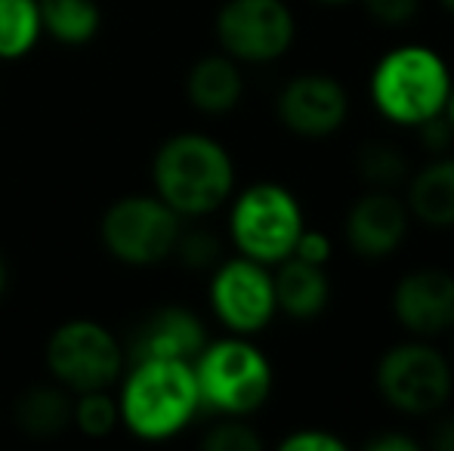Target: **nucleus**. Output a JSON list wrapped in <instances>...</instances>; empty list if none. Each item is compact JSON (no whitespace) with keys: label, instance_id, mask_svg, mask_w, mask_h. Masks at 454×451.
Returning <instances> with one entry per match:
<instances>
[{"label":"nucleus","instance_id":"nucleus-22","mask_svg":"<svg viewBox=\"0 0 454 451\" xmlns=\"http://www.w3.org/2000/svg\"><path fill=\"white\" fill-rule=\"evenodd\" d=\"M72 424L84 436H90V439H102V436H112L114 427L121 424L118 399L108 396V390L78 393V399H74Z\"/></svg>","mask_w":454,"mask_h":451},{"label":"nucleus","instance_id":"nucleus-15","mask_svg":"<svg viewBox=\"0 0 454 451\" xmlns=\"http://www.w3.org/2000/svg\"><path fill=\"white\" fill-rule=\"evenodd\" d=\"M245 78L232 56H201L185 74V97L201 114H229L241 103Z\"/></svg>","mask_w":454,"mask_h":451},{"label":"nucleus","instance_id":"nucleus-4","mask_svg":"<svg viewBox=\"0 0 454 451\" xmlns=\"http://www.w3.org/2000/svg\"><path fill=\"white\" fill-rule=\"evenodd\" d=\"M201 405L226 417H247L263 408L272 393V365L241 334L207 343L192 362Z\"/></svg>","mask_w":454,"mask_h":451},{"label":"nucleus","instance_id":"nucleus-20","mask_svg":"<svg viewBox=\"0 0 454 451\" xmlns=\"http://www.w3.org/2000/svg\"><path fill=\"white\" fill-rule=\"evenodd\" d=\"M41 6L37 0H0V62H16L41 41Z\"/></svg>","mask_w":454,"mask_h":451},{"label":"nucleus","instance_id":"nucleus-8","mask_svg":"<svg viewBox=\"0 0 454 451\" xmlns=\"http://www.w3.org/2000/svg\"><path fill=\"white\" fill-rule=\"evenodd\" d=\"M377 390L402 415L424 417L439 411L451 396V362L424 340H408L387 349L377 362Z\"/></svg>","mask_w":454,"mask_h":451},{"label":"nucleus","instance_id":"nucleus-17","mask_svg":"<svg viewBox=\"0 0 454 451\" xmlns=\"http://www.w3.org/2000/svg\"><path fill=\"white\" fill-rule=\"evenodd\" d=\"M74 393L62 384H37L28 386L12 405V421L31 439H53L72 427Z\"/></svg>","mask_w":454,"mask_h":451},{"label":"nucleus","instance_id":"nucleus-27","mask_svg":"<svg viewBox=\"0 0 454 451\" xmlns=\"http://www.w3.org/2000/svg\"><path fill=\"white\" fill-rule=\"evenodd\" d=\"M291 257H300V260H306V263L325 266L331 260V238L325 232H318V229L303 226V232H300Z\"/></svg>","mask_w":454,"mask_h":451},{"label":"nucleus","instance_id":"nucleus-16","mask_svg":"<svg viewBox=\"0 0 454 451\" xmlns=\"http://www.w3.org/2000/svg\"><path fill=\"white\" fill-rule=\"evenodd\" d=\"M275 284V307L291 319H316L325 313L331 300V282L325 276V266L306 263L300 257H287L278 263L272 276Z\"/></svg>","mask_w":454,"mask_h":451},{"label":"nucleus","instance_id":"nucleus-23","mask_svg":"<svg viewBox=\"0 0 454 451\" xmlns=\"http://www.w3.org/2000/svg\"><path fill=\"white\" fill-rule=\"evenodd\" d=\"M201 446L207 451H260L263 439L254 433V427L241 424V417H235V421H223L210 427L201 436Z\"/></svg>","mask_w":454,"mask_h":451},{"label":"nucleus","instance_id":"nucleus-19","mask_svg":"<svg viewBox=\"0 0 454 451\" xmlns=\"http://www.w3.org/2000/svg\"><path fill=\"white\" fill-rule=\"evenodd\" d=\"M37 6L43 31L66 47H84L99 35L102 10L96 0H37Z\"/></svg>","mask_w":454,"mask_h":451},{"label":"nucleus","instance_id":"nucleus-5","mask_svg":"<svg viewBox=\"0 0 454 451\" xmlns=\"http://www.w3.org/2000/svg\"><path fill=\"white\" fill-rule=\"evenodd\" d=\"M229 232L241 257L272 266L294 253V245L303 232V211L285 186L257 183L235 198Z\"/></svg>","mask_w":454,"mask_h":451},{"label":"nucleus","instance_id":"nucleus-14","mask_svg":"<svg viewBox=\"0 0 454 451\" xmlns=\"http://www.w3.org/2000/svg\"><path fill=\"white\" fill-rule=\"evenodd\" d=\"M408 235V205L393 192L371 189L347 214V241L359 257L383 260L399 251Z\"/></svg>","mask_w":454,"mask_h":451},{"label":"nucleus","instance_id":"nucleus-18","mask_svg":"<svg viewBox=\"0 0 454 451\" xmlns=\"http://www.w3.org/2000/svg\"><path fill=\"white\" fill-rule=\"evenodd\" d=\"M408 214L424 226H454V158H436L408 183Z\"/></svg>","mask_w":454,"mask_h":451},{"label":"nucleus","instance_id":"nucleus-29","mask_svg":"<svg viewBox=\"0 0 454 451\" xmlns=\"http://www.w3.org/2000/svg\"><path fill=\"white\" fill-rule=\"evenodd\" d=\"M364 448L368 451H420V442L402 433H380L364 442Z\"/></svg>","mask_w":454,"mask_h":451},{"label":"nucleus","instance_id":"nucleus-28","mask_svg":"<svg viewBox=\"0 0 454 451\" xmlns=\"http://www.w3.org/2000/svg\"><path fill=\"white\" fill-rule=\"evenodd\" d=\"M418 130H420V143H424L430 152H436V155H442V152L451 149V143H454V127H451V121L445 118V112H439V114H433V118H427L424 124H418Z\"/></svg>","mask_w":454,"mask_h":451},{"label":"nucleus","instance_id":"nucleus-34","mask_svg":"<svg viewBox=\"0 0 454 451\" xmlns=\"http://www.w3.org/2000/svg\"><path fill=\"white\" fill-rule=\"evenodd\" d=\"M318 4H349V0H318Z\"/></svg>","mask_w":454,"mask_h":451},{"label":"nucleus","instance_id":"nucleus-9","mask_svg":"<svg viewBox=\"0 0 454 451\" xmlns=\"http://www.w3.org/2000/svg\"><path fill=\"white\" fill-rule=\"evenodd\" d=\"M214 28L223 53L254 66L281 59L297 35V22L285 0H226Z\"/></svg>","mask_w":454,"mask_h":451},{"label":"nucleus","instance_id":"nucleus-25","mask_svg":"<svg viewBox=\"0 0 454 451\" xmlns=\"http://www.w3.org/2000/svg\"><path fill=\"white\" fill-rule=\"evenodd\" d=\"M364 10L374 22L399 28V25L411 22L420 10V0H364Z\"/></svg>","mask_w":454,"mask_h":451},{"label":"nucleus","instance_id":"nucleus-26","mask_svg":"<svg viewBox=\"0 0 454 451\" xmlns=\"http://www.w3.org/2000/svg\"><path fill=\"white\" fill-rule=\"evenodd\" d=\"M281 451H347V442L325 430H297L281 439Z\"/></svg>","mask_w":454,"mask_h":451},{"label":"nucleus","instance_id":"nucleus-13","mask_svg":"<svg viewBox=\"0 0 454 451\" xmlns=\"http://www.w3.org/2000/svg\"><path fill=\"white\" fill-rule=\"evenodd\" d=\"M207 346V331L201 319L185 307H161L149 313L137 325L127 346V362L143 359H180L195 362V355Z\"/></svg>","mask_w":454,"mask_h":451},{"label":"nucleus","instance_id":"nucleus-30","mask_svg":"<svg viewBox=\"0 0 454 451\" xmlns=\"http://www.w3.org/2000/svg\"><path fill=\"white\" fill-rule=\"evenodd\" d=\"M427 446L436 448V451H454V415L451 417H442V421L433 427L430 439H427Z\"/></svg>","mask_w":454,"mask_h":451},{"label":"nucleus","instance_id":"nucleus-10","mask_svg":"<svg viewBox=\"0 0 454 451\" xmlns=\"http://www.w3.org/2000/svg\"><path fill=\"white\" fill-rule=\"evenodd\" d=\"M210 307L232 334L251 338L275 315V284L263 263L251 257L226 260L210 278Z\"/></svg>","mask_w":454,"mask_h":451},{"label":"nucleus","instance_id":"nucleus-12","mask_svg":"<svg viewBox=\"0 0 454 451\" xmlns=\"http://www.w3.org/2000/svg\"><path fill=\"white\" fill-rule=\"evenodd\" d=\"M393 313L405 331L436 338L454 328V276L445 269H414L393 291Z\"/></svg>","mask_w":454,"mask_h":451},{"label":"nucleus","instance_id":"nucleus-1","mask_svg":"<svg viewBox=\"0 0 454 451\" xmlns=\"http://www.w3.org/2000/svg\"><path fill=\"white\" fill-rule=\"evenodd\" d=\"M152 183L158 198L180 217H207L232 195L235 164L216 139L204 133H176L155 152Z\"/></svg>","mask_w":454,"mask_h":451},{"label":"nucleus","instance_id":"nucleus-3","mask_svg":"<svg viewBox=\"0 0 454 451\" xmlns=\"http://www.w3.org/2000/svg\"><path fill=\"white\" fill-rule=\"evenodd\" d=\"M449 90L451 72L445 59L420 43L389 50L371 74V103L395 124L418 127L433 114L445 112Z\"/></svg>","mask_w":454,"mask_h":451},{"label":"nucleus","instance_id":"nucleus-32","mask_svg":"<svg viewBox=\"0 0 454 451\" xmlns=\"http://www.w3.org/2000/svg\"><path fill=\"white\" fill-rule=\"evenodd\" d=\"M445 118H449L451 127H454V84H451V90H449V99H445Z\"/></svg>","mask_w":454,"mask_h":451},{"label":"nucleus","instance_id":"nucleus-24","mask_svg":"<svg viewBox=\"0 0 454 451\" xmlns=\"http://www.w3.org/2000/svg\"><path fill=\"white\" fill-rule=\"evenodd\" d=\"M174 253L180 257L183 266H189V269H210L214 263H220V241H216V235L204 232V229L180 232Z\"/></svg>","mask_w":454,"mask_h":451},{"label":"nucleus","instance_id":"nucleus-2","mask_svg":"<svg viewBox=\"0 0 454 451\" xmlns=\"http://www.w3.org/2000/svg\"><path fill=\"white\" fill-rule=\"evenodd\" d=\"M201 408V393L192 362L180 359H143L130 362L121 386L118 411L121 424L137 439L164 442L183 433Z\"/></svg>","mask_w":454,"mask_h":451},{"label":"nucleus","instance_id":"nucleus-6","mask_svg":"<svg viewBox=\"0 0 454 451\" xmlns=\"http://www.w3.org/2000/svg\"><path fill=\"white\" fill-rule=\"evenodd\" d=\"M43 362L56 384L78 396L90 390H108L124 374L127 349L99 322L68 319L50 334Z\"/></svg>","mask_w":454,"mask_h":451},{"label":"nucleus","instance_id":"nucleus-33","mask_svg":"<svg viewBox=\"0 0 454 451\" xmlns=\"http://www.w3.org/2000/svg\"><path fill=\"white\" fill-rule=\"evenodd\" d=\"M439 4H442V6H445V10H449V12H451V16H454V0H439Z\"/></svg>","mask_w":454,"mask_h":451},{"label":"nucleus","instance_id":"nucleus-31","mask_svg":"<svg viewBox=\"0 0 454 451\" xmlns=\"http://www.w3.org/2000/svg\"><path fill=\"white\" fill-rule=\"evenodd\" d=\"M6 288H10V266H6V257L0 253V297L6 294Z\"/></svg>","mask_w":454,"mask_h":451},{"label":"nucleus","instance_id":"nucleus-21","mask_svg":"<svg viewBox=\"0 0 454 451\" xmlns=\"http://www.w3.org/2000/svg\"><path fill=\"white\" fill-rule=\"evenodd\" d=\"M356 174L368 189L393 192L408 180V158L389 143H368L356 158Z\"/></svg>","mask_w":454,"mask_h":451},{"label":"nucleus","instance_id":"nucleus-11","mask_svg":"<svg viewBox=\"0 0 454 451\" xmlns=\"http://www.w3.org/2000/svg\"><path fill=\"white\" fill-rule=\"evenodd\" d=\"M275 112L281 124L297 136L325 139L343 127L349 114V97L337 78L309 72L281 87Z\"/></svg>","mask_w":454,"mask_h":451},{"label":"nucleus","instance_id":"nucleus-7","mask_svg":"<svg viewBox=\"0 0 454 451\" xmlns=\"http://www.w3.org/2000/svg\"><path fill=\"white\" fill-rule=\"evenodd\" d=\"M180 220L158 195H127L102 214L99 238L118 263L145 269L174 257Z\"/></svg>","mask_w":454,"mask_h":451}]
</instances>
